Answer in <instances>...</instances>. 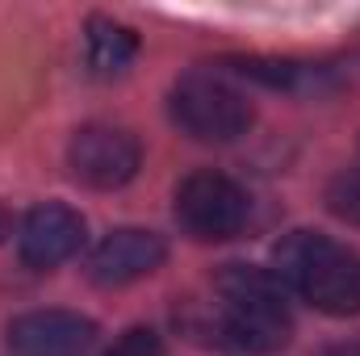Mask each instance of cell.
<instances>
[{"label":"cell","instance_id":"6da1fadb","mask_svg":"<svg viewBox=\"0 0 360 356\" xmlns=\"http://www.w3.org/2000/svg\"><path fill=\"white\" fill-rule=\"evenodd\" d=\"M218 306L210 310L205 327H197L205 344H218L239 356H272L293 340V319L285 306V285L272 268L226 265L214 281Z\"/></svg>","mask_w":360,"mask_h":356},{"label":"cell","instance_id":"7a4b0ae2","mask_svg":"<svg viewBox=\"0 0 360 356\" xmlns=\"http://www.w3.org/2000/svg\"><path fill=\"white\" fill-rule=\"evenodd\" d=\"M276 281L323 314H360V252L323 231H293L272 252Z\"/></svg>","mask_w":360,"mask_h":356},{"label":"cell","instance_id":"3957f363","mask_svg":"<svg viewBox=\"0 0 360 356\" xmlns=\"http://www.w3.org/2000/svg\"><path fill=\"white\" fill-rule=\"evenodd\" d=\"M168 113L197 143H235L256 122L252 101L214 72H184L168 92Z\"/></svg>","mask_w":360,"mask_h":356},{"label":"cell","instance_id":"277c9868","mask_svg":"<svg viewBox=\"0 0 360 356\" xmlns=\"http://www.w3.org/2000/svg\"><path fill=\"white\" fill-rule=\"evenodd\" d=\"M252 218L248 193L222 172H193L176 184V222L201 243L235 239Z\"/></svg>","mask_w":360,"mask_h":356},{"label":"cell","instance_id":"5b68a950","mask_svg":"<svg viewBox=\"0 0 360 356\" xmlns=\"http://www.w3.org/2000/svg\"><path fill=\"white\" fill-rule=\"evenodd\" d=\"M139 164H143L139 139L109 122L80 126L68 143V172L89 189H122L134 180Z\"/></svg>","mask_w":360,"mask_h":356},{"label":"cell","instance_id":"8992f818","mask_svg":"<svg viewBox=\"0 0 360 356\" xmlns=\"http://www.w3.org/2000/svg\"><path fill=\"white\" fill-rule=\"evenodd\" d=\"M80 243H84V218L68 201H42L17 227V256L34 272H51L63 260H72Z\"/></svg>","mask_w":360,"mask_h":356},{"label":"cell","instance_id":"52a82bcc","mask_svg":"<svg viewBox=\"0 0 360 356\" xmlns=\"http://www.w3.org/2000/svg\"><path fill=\"white\" fill-rule=\"evenodd\" d=\"M13 356H84L96 344V323L80 310H25L8 323Z\"/></svg>","mask_w":360,"mask_h":356},{"label":"cell","instance_id":"ba28073f","mask_svg":"<svg viewBox=\"0 0 360 356\" xmlns=\"http://www.w3.org/2000/svg\"><path fill=\"white\" fill-rule=\"evenodd\" d=\"M168 260V243L155 231L143 227H117L109 231L89 256V276L105 289H122L130 281L151 276L155 268Z\"/></svg>","mask_w":360,"mask_h":356},{"label":"cell","instance_id":"9c48e42d","mask_svg":"<svg viewBox=\"0 0 360 356\" xmlns=\"http://www.w3.org/2000/svg\"><path fill=\"white\" fill-rule=\"evenodd\" d=\"M84 55H89L92 76L113 80V76H122V72L134 63L139 38H134V30L109 21V17H92L89 30H84Z\"/></svg>","mask_w":360,"mask_h":356},{"label":"cell","instance_id":"30bf717a","mask_svg":"<svg viewBox=\"0 0 360 356\" xmlns=\"http://www.w3.org/2000/svg\"><path fill=\"white\" fill-rule=\"evenodd\" d=\"M327 210L344 222L360 227V172H344L327 184Z\"/></svg>","mask_w":360,"mask_h":356},{"label":"cell","instance_id":"8fae6325","mask_svg":"<svg viewBox=\"0 0 360 356\" xmlns=\"http://www.w3.org/2000/svg\"><path fill=\"white\" fill-rule=\"evenodd\" d=\"M105 356H164V340L151 327H130L113 340V348Z\"/></svg>","mask_w":360,"mask_h":356},{"label":"cell","instance_id":"7c38bea8","mask_svg":"<svg viewBox=\"0 0 360 356\" xmlns=\"http://www.w3.org/2000/svg\"><path fill=\"white\" fill-rule=\"evenodd\" d=\"M323 356H360V340H352V344H335V348H327Z\"/></svg>","mask_w":360,"mask_h":356},{"label":"cell","instance_id":"4fadbf2b","mask_svg":"<svg viewBox=\"0 0 360 356\" xmlns=\"http://www.w3.org/2000/svg\"><path fill=\"white\" fill-rule=\"evenodd\" d=\"M8 231H13V218H8V210H4V205H0V243H4V239H8Z\"/></svg>","mask_w":360,"mask_h":356}]
</instances>
